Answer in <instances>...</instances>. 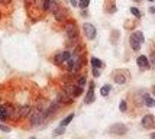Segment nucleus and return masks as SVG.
Instances as JSON below:
<instances>
[{"label": "nucleus", "instance_id": "nucleus-1", "mask_svg": "<svg viewBox=\"0 0 155 139\" xmlns=\"http://www.w3.org/2000/svg\"><path fill=\"white\" fill-rule=\"evenodd\" d=\"M143 42H145V36H143V33L139 32V31L134 32L129 36V44H130L134 51H139V49H141V45Z\"/></svg>", "mask_w": 155, "mask_h": 139}, {"label": "nucleus", "instance_id": "nucleus-2", "mask_svg": "<svg viewBox=\"0 0 155 139\" xmlns=\"http://www.w3.org/2000/svg\"><path fill=\"white\" fill-rule=\"evenodd\" d=\"M64 91L67 93L68 96H71L73 99H77V97H80L81 94H83V87L74 86V84H65Z\"/></svg>", "mask_w": 155, "mask_h": 139}, {"label": "nucleus", "instance_id": "nucleus-3", "mask_svg": "<svg viewBox=\"0 0 155 139\" xmlns=\"http://www.w3.org/2000/svg\"><path fill=\"white\" fill-rule=\"evenodd\" d=\"M83 32L86 35V38L90 41H93L96 38V35H97V31L91 23H83Z\"/></svg>", "mask_w": 155, "mask_h": 139}, {"label": "nucleus", "instance_id": "nucleus-4", "mask_svg": "<svg viewBox=\"0 0 155 139\" xmlns=\"http://www.w3.org/2000/svg\"><path fill=\"white\" fill-rule=\"evenodd\" d=\"M65 33H67V36L70 39H75L77 38L78 32H77V26H75L74 22H67L65 23Z\"/></svg>", "mask_w": 155, "mask_h": 139}, {"label": "nucleus", "instance_id": "nucleus-5", "mask_svg": "<svg viewBox=\"0 0 155 139\" xmlns=\"http://www.w3.org/2000/svg\"><path fill=\"white\" fill-rule=\"evenodd\" d=\"M29 120H31V125L32 126H39L44 120V112H34L29 113Z\"/></svg>", "mask_w": 155, "mask_h": 139}, {"label": "nucleus", "instance_id": "nucleus-6", "mask_svg": "<svg viewBox=\"0 0 155 139\" xmlns=\"http://www.w3.org/2000/svg\"><path fill=\"white\" fill-rule=\"evenodd\" d=\"M109 132L110 133H115V135H125L128 132V127L123 125V123H115L109 127Z\"/></svg>", "mask_w": 155, "mask_h": 139}, {"label": "nucleus", "instance_id": "nucleus-7", "mask_svg": "<svg viewBox=\"0 0 155 139\" xmlns=\"http://www.w3.org/2000/svg\"><path fill=\"white\" fill-rule=\"evenodd\" d=\"M142 127L143 129H152L155 125V119H154V114H145L142 117Z\"/></svg>", "mask_w": 155, "mask_h": 139}, {"label": "nucleus", "instance_id": "nucleus-8", "mask_svg": "<svg viewBox=\"0 0 155 139\" xmlns=\"http://www.w3.org/2000/svg\"><path fill=\"white\" fill-rule=\"evenodd\" d=\"M71 57V54L68 52V51H62V52L60 54H57L55 55V58H54V62L57 64V65H61L62 62H67V60Z\"/></svg>", "mask_w": 155, "mask_h": 139}, {"label": "nucleus", "instance_id": "nucleus-9", "mask_svg": "<svg viewBox=\"0 0 155 139\" xmlns=\"http://www.w3.org/2000/svg\"><path fill=\"white\" fill-rule=\"evenodd\" d=\"M57 101L61 103V104H70V103L73 101V97H71V96H68L67 93L62 90V91L58 93V99H57Z\"/></svg>", "mask_w": 155, "mask_h": 139}, {"label": "nucleus", "instance_id": "nucleus-10", "mask_svg": "<svg viewBox=\"0 0 155 139\" xmlns=\"http://www.w3.org/2000/svg\"><path fill=\"white\" fill-rule=\"evenodd\" d=\"M94 101V83H90L88 84V91H87V96L84 99V103L86 104H90Z\"/></svg>", "mask_w": 155, "mask_h": 139}, {"label": "nucleus", "instance_id": "nucleus-11", "mask_svg": "<svg viewBox=\"0 0 155 139\" xmlns=\"http://www.w3.org/2000/svg\"><path fill=\"white\" fill-rule=\"evenodd\" d=\"M136 64H138V67L142 68V70H148V68H151V64H149V61H148V57H145V55L138 57Z\"/></svg>", "mask_w": 155, "mask_h": 139}, {"label": "nucleus", "instance_id": "nucleus-12", "mask_svg": "<svg viewBox=\"0 0 155 139\" xmlns=\"http://www.w3.org/2000/svg\"><path fill=\"white\" fill-rule=\"evenodd\" d=\"M29 113H31V107L28 106V104L18 107V114H19V117H28Z\"/></svg>", "mask_w": 155, "mask_h": 139}, {"label": "nucleus", "instance_id": "nucleus-13", "mask_svg": "<svg viewBox=\"0 0 155 139\" xmlns=\"http://www.w3.org/2000/svg\"><path fill=\"white\" fill-rule=\"evenodd\" d=\"M52 15L55 16V19L58 20V22H64V20H65V10H61L60 7H58Z\"/></svg>", "mask_w": 155, "mask_h": 139}, {"label": "nucleus", "instance_id": "nucleus-14", "mask_svg": "<svg viewBox=\"0 0 155 139\" xmlns=\"http://www.w3.org/2000/svg\"><path fill=\"white\" fill-rule=\"evenodd\" d=\"M74 113H70V114H68V116H65V117H64V119L61 120V123H60V126H64V127H67L68 125H70V123H71V120L74 119Z\"/></svg>", "mask_w": 155, "mask_h": 139}, {"label": "nucleus", "instance_id": "nucleus-15", "mask_svg": "<svg viewBox=\"0 0 155 139\" xmlns=\"http://www.w3.org/2000/svg\"><path fill=\"white\" fill-rule=\"evenodd\" d=\"M113 78H115V81L117 84H125V83H126V77H125L122 73H115Z\"/></svg>", "mask_w": 155, "mask_h": 139}, {"label": "nucleus", "instance_id": "nucleus-16", "mask_svg": "<svg viewBox=\"0 0 155 139\" xmlns=\"http://www.w3.org/2000/svg\"><path fill=\"white\" fill-rule=\"evenodd\" d=\"M143 100H145V104H147L148 107H154L155 101H154V99H152L149 94H147V93H145V94H143Z\"/></svg>", "mask_w": 155, "mask_h": 139}, {"label": "nucleus", "instance_id": "nucleus-17", "mask_svg": "<svg viewBox=\"0 0 155 139\" xmlns=\"http://www.w3.org/2000/svg\"><path fill=\"white\" fill-rule=\"evenodd\" d=\"M112 91V86H109V84H104V86L100 88V94L103 96V97H106V96H109V93Z\"/></svg>", "mask_w": 155, "mask_h": 139}, {"label": "nucleus", "instance_id": "nucleus-18", "mask_svg": "<svg viewBox=\"0 0 155 139\" xmlns=\"http://www.w3.org/2000/svg\"><path fill=\"white\" fill-rule=\"evenodd\" d=\"M91 65H93V68H101V67H103V62H101L99 58L93 57V58H91Z\"/></svg>", "mask_w": 155, "mask_h": 139}, {"label": "nucleus", "instance_id": "nucleus-19", "mask_svg": "<svg viewBox=\"0 0 155 139\" xmlns=\"http://www.w3.org/2000/svg\"><path fill=\"white\" fill-rule=\"evenodd\" d=\"M6 119H7L6 106H0V120H6Z\"/></svg>", "mask_w": 155, "mask_h": 139}, {"label": "nucleus", "instance_id": "nucleus-20", "mask_svg": "<svg viewBox=\"0 0 155 139\" xmlns=\"http://www.w3.org/2000/svg\"><path fill=\"white\" fill-rule=\"evenodd\" d=\"M130 13L134 15V16H136V18H141V16H142L141 10H139L138 7H130Z\"/></svg>", "mask_w": 155, "mask_h": 139}, {"label": "nucleus", "instance_id": "nucleus-21", "mask_svg": "<svg viewBox=\"0 0 155 139\" xmlns=\"http://www.w3.org/2000/svg\"><path fill=\"white\" fill-rule=\"evenodd\" d=\"M88 5H90V0H80V2H78V6H80L83 10H84V9H87Z\"/></svg>", "mask_w": 155, "mask_h": 139}, {"label": "nucleus", "instance_id": "nucleus-22", "mask_svg": "<svg viewBox=\"0 0 155 139\" xmlns=\"http://www.w3.org/2000/svg\"><path fill=\"white\" fill-rule=\"evenodd\" d=\"M64 132H65V127H64V126H60L58 129H55L54 132H52V135H54V136H58V135H62Z\"/></svg>", "mask_w": 155, "mask_h": 139}, {"label": "nucleus", "instance_id": "nucleus-23", "mask_svg": "<svg viewBox=\"0 0 155 139\" xmlns=\"http://www.w3.org/2000/svg\"><path fill=\"white\" fill-rule=\"evenodd\" d=\"M86 83H87V78H86V77H80V78L77 80V86L78 87H84Z\"/></svg>", "mask_w": 155, "mask_h": 139}, {"label": "nucleus", "instance_id": "nucleus-24", "mask_svg": "<svg viewBox=\"0 0 155 139\" xmlns=\"http://www.w3.org/2000/svg\"><path fill=\"white\" fill-rule=\"evenodd\" d=\"M119 109H120V112H126V110H128V104H126V101H125V100H122L120 101Z\"/></svg>", "mask_w": 155, "mask_h": 139}, {"label": "nucleus", "instance_id": "nucleus-25", "mask_svg": "<svg viewBox=\"0 0 155 139\" xmlns=\"http://www.w3.org/2000/svg\"><path fill=\"white\" fill-rule=\"evenodd\" d=\"M36 2V6L39 10H44V6H45V0H35Z\"/></svg>", "mask_w": 155, "mask_h": 139}, {"label": "nucleus", "instance_id": "nucleus-26", "mask_svg": "<svg viewBox=\"0 0 155 139\" xmlns=\"http://www.w3.org/2000/svg\"><path fill=\"white\" fill-rule=\"evenodd\" d=\"M93 75H94L96 78L100 77V68H93Z\"/></svg>", "mask_w": 155, "mask_h": 139}, {"label": "nucleus", "instance_id": "nucleus-27", "mask_svg": "<svg viewBox=\"0 0 155 139\" xmlns=\"http://www.w3.org/2000/svg\"><path fill=\"white\" fill-rule=\"evenodd\" d=\"M0 131H5V132H10V127H7L5 125H0Z\"/></svg>", "mask_w": 155, "mask_h": 139}, {"label": "nucleus", "instance_id": "nucleus-28", "mask_svg": "<svg viewBox=\"0 0 155 139\" xmlns=\"http://www.w3.org/2000/svg\"><path fill=\"white\" fill-rule=\"evenodd\" d=\"M71 6H78V2H77V0H71Z\"/></svg>", "mask_w": 155, "mask_h": 139}, {"label": "nucleus", "instance_id": "nucleus-29", "mask_svg": "<svg viewBox=\"0 0 155 139\" xmlns=\"http://www.w3.org/2000/svg\"><path fill=\"white\" fill-rule=\"evenodd\" d=\"M34 2H35V0H26V5H32Z\"/></svg>", "mask_w": 155, "mask_h": 139}, {"label": "nucleus", "instance_id": "nucleus-30", "mask_svg": "<svg viewBox=\"0 0 155 139\" xmlns=\"http://www.w3.org/2000/svg\"><path fill=\"white\" fill-rule=\"evenodd\" d=\"M10 0H0V3H9Z\"/></svg>", "mask_w": 155, "mask_h": 139}, {"label": "nucleus", "instance_id": "nucleus-31", "mask_svg": "<svg viewBox=\"0 0 155 139\" xmlns=\"http://www.w3.org/2000/svg\"><path fill=\"white\" fill-rule=\"evenodd\" d=\"M134 2H141V0H134Z\"/></svg>", "mask_w": 155, "mask_h": 139}, {"label": "nucleus", "instance_id": "nucleus-32", "mask_svg": "<svg viewBox=\"0 0 155 139\" xmlns=\"http://www.w3.org/2000/svg\"><path fill=\"white\" fill-rule=\"evenodd\" d=\"M148 2H154V0H148Z\"/></svg>", "mask_w": 155, "mask_h": 139}]
</instances>
